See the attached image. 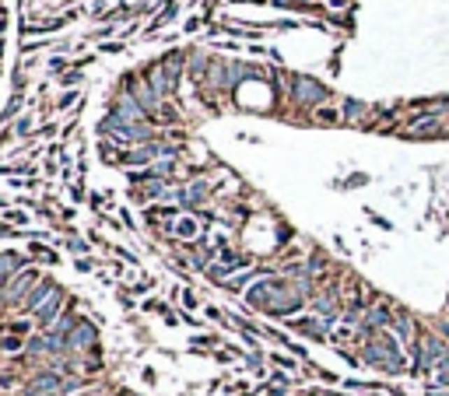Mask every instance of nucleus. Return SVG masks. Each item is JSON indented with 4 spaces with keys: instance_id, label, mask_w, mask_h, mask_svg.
<instances>
[{
    "instance_id": "f257e3e1",
    "label": "nucleus",
    "mask_w": 449,
    "mask_h": 396,
    "mask_svg": "<svg viewBox=\"0 0 449 396\" xmlns=\"http://www.w3.org/2000/svg\"><path fill=\"white\" fill-rule=\"evenodd\" d=\"M393 330H397V337H400V340H411V337H414V326H411V319H404V316L393 323Z\"/></svg>"
},
{
    "instance_id": "f03ea898",
    "label": "nucleus",
    "mask_w": 449,
    "mask_h": 396,
    "mask_svg": "<svg viewBox=\"0 0 449 396\" xmlns=\"http://www.w3.org/2000/svg\"><path fill=\"white\" fill-rule=\"evenodd\" d=\"M432 389H449V361L435 372V379H432Z\"/></svg>"
},
{
    "instance_id": "7ed1b4c3",
    "label": "nucleus",
    "mask_w": 449,
    "mask_h": 396,
    "mask_svg": "<svg viewBox=\"0 0 449 396\" xmlns=\"http://www.w3.org/2000/svg\"><path fill=\"white\" fill-rule=\"evenodd\" d=\"M428 396H449V389H428Z\"/></svg>"
}]
</instances>
